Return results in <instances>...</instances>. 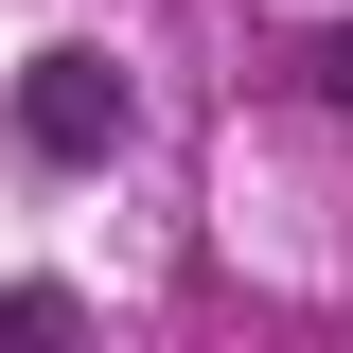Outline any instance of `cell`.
<instances>
[{"label": "cell", "instance_id": "cell-1", "mask_svg": "<svg viewBox=\"0 0 353 353\" xmlns=\"http://www.w3.org/2000/svg\"><path fill=\"white\" fill-rule=\"evenodd\" d=\"M124 124H141V88L106 71V53H36V71H18V141H36V159H124Z\"/></svg>", "mask_w": 353, "mask_h": 353}, {"label": "cell", "instance_id": "cell-2", "mask_svg": "<svg viewBox=\"0 0 353 353\" xmlns=\"http://www.w3.org/2000/svg\"><path fill=\"white\" fill-rule=\"evenodd\" d=\"M318 88H336V106H353V36H336V53H318Z\"/></svg>", "mask_w": 353, "mask_h": 353}]
</instances>
